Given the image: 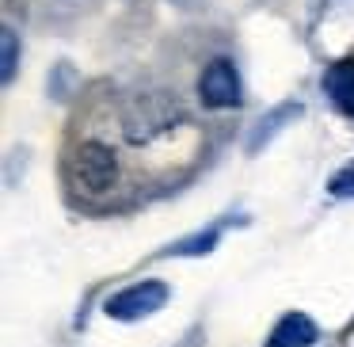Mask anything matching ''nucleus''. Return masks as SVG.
Returning a JSON list of instances; mask_svg holds the SVG:
<instances>
[{"mask_svg": "<svg viewBox=\"0 0 354 347\" xmlns=\"http://www.w3.org/2000/svg\"><path fill=\"white\" fill-rule=\"evenodd\" d=\"M187 126V111L183 103L176 100L164 88H145V92H133L130 100L122 103V115H118V130H122V141L133 149H145L153 141L171 138L176 130Z\"/></svg>", "mask_w": 354, "mask_h": 347, "instance_id": "nucleus-1", "label": "nucleus"}, {"mask_svg": "<svg viewBox=\"0 0 354 347\" xmlns=\"http://www.w3.org/2000/svg\"><path fill=\"white\" fill-rule=\"evenodd\" d=\"M65 179H69V191L80 199H103L118 187L122 179V161H118V149L103 138H84L73 145L69 161H65Z\"/></svg>", "mask_w": 354, "mask_h": 347, "instance_id": "nucleus-2", "label": "nucleus"}, {"mask_svg": "<svg viewBox=\"0 0 354 347\" xmlns=\"http://www.w3.org/2000/svg\"><path fill=\"white\" fill-rule=\"evenodd\" d=\"M171 290L164 278H138V283L122 286V290H115L107 301H103V313L111 317V321H122V324H133V321H145V317L160 313L164 305H168Z\"/></svg>", "mask_w": 354, "mask_h": 347, "instance_id": "nucleus-3", "label": "nucleus"}, {"mask_svg": "<svg viewBox=\"0 0 354 347\" xmlns=\"http://www.w3.org/2000/svg\"><path fill=\"white\" fill-rule=\"evenodd\" d=\"M198 100L209 111H232L244 103V84H240V69L229 57H214L202 65L198 73Z\"/></svg>", "mask_w": 354, "mask_h": 347, "instance_id": "nucleus-4", "label": "nucleus"}, {"mask_svg": "<svg viewBox=\"0 0 354 347\" xmlns=\"http://www.w3.org/2000/svg\"><path fill=\"white\" fill-rule=\"evenodd\" d=\"M316 339H320V324L308 313H301V309H290V313H282L270 324L263 347H313Z\"/></svg>", "mask_w": 354, "mask_h": 347, "instance_id": "nucleus-5", "label": "nucleus"}, {"mask_svg": "<svg viewBox=\"0 0 354 347\" xmlns=\"http://www.w3.org/2000/svg\"><path fill=\"white\" fill-rule=\"evenodd\" d=\"M324 96L339 115L354 118V57H339L324 69Z\"/></svg>", "mask_w": 354, "mask_h": 347, "instance_id": "nucleus-6", "label": "nucleus"}, {"mask_svg": "<svg viewBox=\"0 0 354 347\" xmlns=\"http://www.w3.org/2000/svg\"><path fill=\"white\" fill-rule=\"evenodd\" d=\"M305 115V107H301L297 100H286V103H278L274 111H267V115L259 118V123L252 126V138H248V153H259L263 145H267L274 134H282V126H290L293 118H301Z\"/></svg>", "mask_w": 354, "mask_h": 347, "instance_id": "nucleus-7", "label": "nucleus"}, {"mask_svg": "<svg viewBox=\"0 0 354 347\" xmlns=\"http://www.w3.org/2000/svg\"><path fill=\"white\" fill-rule=\"evenodd\" d=\"M221 244V225H209V229H198L194 237H183V240H176V244H168L164 248V256H209L214 248Z\"/></svg>", "mask_w": 354, "mask_h": 347, "instance_id": "nucleus-8", "label": "nucleus"}, {"mask_svg": "<svg viewBox=\"0 0 354 347\" xmlns=\"http://www.w3.org/2000/svg\"><path fill=\"white\" fill-rule=\"evenodd\" d=\"M19 73V35L16 27H0V84L8 88Z\"/></svg>", "mask_w": 354, "mask_h": 347, "instance_id": "nucleus-9", "label": "nucleus"}, {"mask_svg": "<svg viewBox=\"0 0 354 347\" xmlns=\"http://www.w3.org/2000/svg\"><path fill=\"white\" fill-rule=\"evenodd\" d=\"M328 191L331 195H354V161H346L343 168L328 179Z\"/></svg>", "mask_w": 354, "mask_h": 347, "instance_id": "nucleus-10", "label": "nucleus"}]
</instances>
